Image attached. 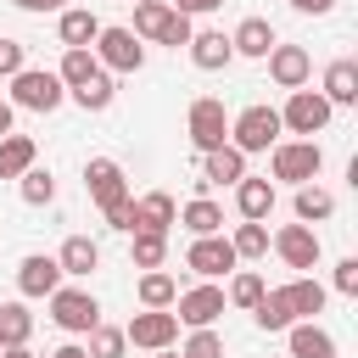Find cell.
Wrapping results in <instances>:
<instances>
[{
	"mask_svg": "<svg viewBox=\"0 0 358 358\" xmlns=\"http://www.w3.org/2000/svg\"><path fill=\"white\" fill-rule=\"evenodd\" d=\"M0 358H34V352H28V341H17V347H0Z\"/></svg>",
	"mask_w": 358,
	"mask_h": 358,
	"instance_id": "cell-49",
	"label": "cell"
},
{
	"mask_svg": "<svg viewBox=\"0 0 358 358\" xmlns=\"http://www.w3.org/2000/svg\"><path fill=\"white\" fill-rule=\"evenodd\" d=\"M22 67H28V45L0 34V78H11V73H22Z\"/></svg>",
	"mask_w": 358,
	"mask_h": 358,
	"instance_id": "cell-40",
	"label": "cell"
},
{
	"mask_svg": "<svg viewBox=\"0 0 358 358\" xmlns=\"http://www.w3.org/2000/svg\"><path fill=\"white\" fill-rule=\"evenodd\" d=\"M95 34H101V17H95L90 6H62V11H56V39H62V50H67V45H95Z\"/></svg>",
	"mask_w": 358,
	"mask_h": 358,
	"instance_id": "cell-21",
	"label": "cell"
},
{
	"mask_svg": "<svg viewBox=\"0 0 358 358\" xmlns=\"http://www.w3.org/2000/svg\"><path fill=\"white\" fill-rule=\"evenodd\" d=\"M123 336H129V347L162 352V347H173V341H179V319H173L168 308H145V313H134V319L123 324Z\"/></svg>",
	"mask_w": 358,
	"mask_h": 358,
	"instance_id": "cell-9",
	"label": "cell"
},
{
	"mask_svg": "<svg viewBox=\"0 0 358 358\" xmlns=\"http://www.w3.org/2000/svg\"><path fill=\"white\" fill-rule=\"evenodd\" d=\"M285 347H291V358H336V336L313 319H296L285 330Z\"/></svg>",
	"mask_w": 358,
	"mask_h": 358,
	"instance_id": "cell-20",
	"label": "cell"
},
{
	"mask_svg": "<svg viewBox=\"0 0 358 358\" xmlns=\"http://www.w3.org/2000/svg\"><path fill=\"white\" fill-rule=\"evenodd\" d=\"M106 224H112L117 235H134V196H123V201H112V207H106Z\"/></svg>",
	"mask_w": 358,
	"mask_h": 358,
	"instance_id": "cell-41",
	"label": "cell"
},
{
	"mask_svg": "<svg viewBox=\"0 0 358 358\" xmlns=\"http://www.w3.org/2000/svg\"><path fill=\"white\" fill-rule=\"evenodd\" d=\"M67 101V84L50 73V67H22V73H11V106H22V112H56Z\"/></svg>",
	"mask_w": 358,
	"mask_h": 358,
	"instance_id": "cell-3",
	"label": "cell"
},
{
	"mask_svg": "<svg viewBox=\"0 0 358 358\" xmlns=\"http://www.w3.org/2000/svg\"><path fill=\"white\" fill-rule=\"evenodd\" d=\"M84 190H90V201L106 213L112 201H123V196H129V173H123L112 157H90V162H84Z\"/></svg>",
	"mask_w": 358,
	"mask_h": 358,
	"instance_id": "cell-11",
	"label": "cell"
},
{
	"mask_svg": "<svg viewBox=\"0 0 358 358\" xmlns=\"http://www.w3.org/2000/svg\"><path fill=\"white\" fill-rule=\"evenodd\" d=\"M252 319H257V330H268V336H285V330L296 324V308H291V291H285V285H274V291H263V296H257V308H252Z\"/></svg>",
	"mask_w": 358,
	"mask_h": 358,
	"instance_id": "cell-19",
	"label": "cell"
},
{
	"mask_svg": "<svg viewBox=\"0 0 358 358\" xmlns=\"http://www.w3.org/2000/svg\"><path fill=\"white\" fill-rule=\"evenodd\" d=\"M291 6H296L302 17H330V11H336V0H291Z\"/></svg>",
	"mask_w": 358,
	"mask_h": 358,
	"instance_id": "cell-45",
	"label": "cell"
},
{
	"mask_svg": "<svg viewBox=\"0 0 358 358\" xmlns=\"http://www.w3.org/2000/svg\"><path fill=\"white\" fill-rule=\"evenodd\" d=\"M173 224H185L190 235H224V207L213 201V196H196V201H185L179 207V218Z\"/></svg>",
	"mask_w": 358,
	"mask_h": 358,
	"instance_id": "cell-26",
	"label": "cell"
},
{
	"mask_svg": "<svg viewBox=\"0 0 358 358\" xmlns=\"http://www.w3.org/2000/svg\"><path fill=\"white\" fill-rule=\"evenodd\" d=\"M34 336V313L28 302H0V347H17Z\"/></svg>",
	"mask_w": 358,
	"mask_h": 358,
	"instance_id": "cell-36",
	"label": "cell"
},
{
	"mask_svg": "<svg viewBox=\"0 0 358 358\" xmlns=\"http://www.w3.org/2000/svg\"><path fill=\"white\" fill-rule=\"evenodd\" d=\"M34 162H39V145H34L28 134H17V129L0 134V179H17V173L34 168Z\"/></svg>",
	"mask_w": 358,
	"mask_h": 358,
	"instance_id": "cell-27",
	"label": "cell"
},
{
	"mask_svg": "<svg viewBox=\"0 0 358 358\" xmlns=\"http://www.w3.org/2000/svg\"><path fill=\"white\" fill-rule=\"evenodd\" d=\"M129 6H134V0H129Z\"/></svg>",
	"mask_w": 358,
	"mask_h": 358,
	"instance_id": "cell-51",
	"label": "cell"
},
{
	"mask_svg": "<svg viewBox=\"0 0 358 358\" xmlns=\"http://www.w3.org/2000/svg\"><path fill=\"white\" fill-rule=\"evenodd\" d=\"M17 196H22L28 207H50V201H56V179H50V168H39V162L22 168V173H17Z\"/></svg>",
	"mask_w": 358,
	"mask_h": 358,
	"instance_id": "cell-33",
	"label": "cell"
},
{
	"mask_svg": "<svg viewBox=\"0 0 358 358\" xmlns=\"http://www.w3.org/2000/svg\"><path fill=\"white\" fill-rule=\"evenodd\" d=\"M229 246H235V257H241V263L268 257V224H263V218H241V224H235V235H229Z\"/></svg>",
	"mask_w": 358,
	"mask_h": 358,
	"instance_id": "cell-30",
	"label": "cell"
},
{
	"mask_svg": "<svg viewBox=\"0 0 358 358\" xmlns=\"http://www.w3.org/2000/svg\"><path fill=\"white\" fill-rule=\"evenodd\" d=\"M56 263H62V274H67V280H90V274L101 268V246H95L90 235H67V241H62V252H56Z\"/></svg>",
	"mask_w": 358,
	"mask_h": 358,
	"instance_id": "cell-22",
	"label": "cell"
},
{
	"mask_svg": "<svg viewBox=\"0 0 358 358\" xmlns=\"http://www.w3.org/2000/svg\"><path fill=\"white\" fill-rule=\"evenodd\" d=\"M229 45H235V56H257V62H263V56L280 45V34H274L268 17H241L235 34H229Z\"/></svg>",
	"mask_w": 358,
	"mask_h": 358,
	"instance_id": "cell-17",
	"label": "cell"
},
{
	"mask_svg": "<svg viewBox=\"0 0 358 358\" xmlns=\"http://www.w3.org/2000/svg\"><path fill=\"white\" fill-rule=\"evenodd\" d=\"M235 190V213L241 218H263L268 224V213H274V179H241V185H229Z\"/></svg>",
	"mask_w": 358,
	"mask_h": 358,
	"instance_id": "cell-23",
	"label": "cell"
},
{
	"mask_svg": "<svg viewBox=\"0 0 358 358\" xmlns=\"http://www.w3.org/2000/svg\"><path fill=\"white\" fill-rule=\"evenodd\" d=\"M11 6H17V11H39V17H45V11H62L67 0H11Z\"/></svg>",
	"mask_w": 358,
	"mask_h": 358,
	"instance_id": "cell-46",
	"label": "cell"
},
{
	"mask_svg": "<svg viewBox=\"0 0 358 358\" xmlns=\"http://www.w3.org/2000/svg\"><path fill=\"white\" fill-rule=\"evenodd\" d=\"M173 218H179V201H173L168 190H145V196H134V229H157V235H168Z\"/></svg>",
	"mask_w": 358,
	"mask_h": 358,
	"instance_id": "cell-18",
	"label": "cell"
},
{
	"mask_svg": "<svg viewBox=\"0 0 358 358\" xmlns=\"http://www.w3.org/2000/svg\"><path fill=\"white\" fill-rule=\"evenodd\" d=\"M330 106H358V62H330L324 67V90H319Z\"/></svg>",
	"mask_w": 358,
	"mask_h": 358,
	"instance_id": "cell-24",
	"label": "cell"
},
{
	"mask_svg": "<svg viewBox=\"0 0 358 358\" xmlns=\"http://www.w3.org/2000/svg\"><path fill=\"white\" fill-rule=\"evenodd\" d=\"M129 263H134V268H162V263H168V235L134 229V235H129Z\"/></svg>",
	"mask_w": 358,
	"mask_h": 358,
	"instance_id": "cell-31",
	"label": "cell"
},
{
	"mask_svg": "<svg viewBox=\"0 0 358 358\" xmlns=\"http://www.w3.org/2000/svg\"><path fill=\"white\" fill-rule=\"evenodd\" d=\"M330 117H336V106L319 95V90H291L285 95V106H280V129H291L296 140H313V134H324L330 129Z\"/></svg>",
	"mask_w": 358,
	"mask_h": 358,
	"instance_id": "cell-1",
	"label": "cell"
},
{
	"mask_svg": "<svg viewBox=\"0 0 358 358\" xmlns=\"http://www.w3.org/2000/svg\"><path fill=\"white\" fill-rule=\"evenodd\" d=\"M190 34H196V28H190V17H179V11H173V22H168V34H162L157 45H168V50H179V45H190Z\"/></svg>",
	"mask_w": 358,
	"mask_h": 358,
	"instance_id": "cell-43",
	"label": "cell"
},
{
	"mask_svg": "<svg viewBox=\"0 0 358 358\" xmlns=\"http://www.w3.org/2000/svg\"><path fill=\"white\" fill-rule=\"evenodd\" d=\"M84 352H90V358H123V352H129V336H123L117 324H95Z\"/></svg>",
	"mask_w": 358,
	"mask_h": 358,
	"instance_id": "cell-38",
	"label": "cell"
},
{
	"mask_svg": "<svg viewBox=\"0 0 358 358\" xmlns=\"http://www.w3.org/2000/svg\"><path fill=\"white\" fill-rule=\"evenodd\" d=\"M330 285H336L341 296H358V257H341L336 274H330Z\"/></svg>",
	"mask_w": 358,
	"mask_h": 358,
	"instance_id": "cell-42",
	"label": "cell"
},
{
	"mask_svg": "<svg viewBox=\"0 0 358 358\" xmlns=\"http://www.w3.org/2000/svg\"><path fill=\"white\" fill-rule=\"evenodd\" d=\"M319 168H324L319 140H274L268 145V173L285 185H308V179H319Z\"/></svg>",
	"mask_w": 358,
	"mask_h": 358,
	"instance_id": "cell-2",
	"label": "cell"
},
{
	"mask_svg": "<svg viewBox=\"0 0 358 358\" xmlns=\"http://www.w3.org/2000/svg\"><path fill=\"white\" fill-rule=\"evenodd\" d=\"M263 291H268V285H263V274H252V268H241V274L229 280V291H224V302H229V308H246V313H252Z\"/></svg>",
	"mask_w": 358,
	"mask_h": 358,
	"instance_id": "cell-37",
	"label": "cell"
},
{
	"mask_svg": "<svg viewBox=\"0 0 358 358\" xmlns=\"http://www.w3.org/2000/svg\"><path fill=\"white\" fill-rule=\"evenodd\" d=\"M285 291H291V308H296V319H313V313H324V285L313 280V274H296V280H285Z\"/></svg>",
	"mask_w": 358,
	"mask_h": 358,
	"instance_id": "cell-35",
	"label": "cell"
},
{
	"mask_svg": "<svg viewBox=\"0 0 358 358\" xmlns=\"http://www.w3.org/2000/svg\"><path fill=\"white\" fill-rule=\"evenodd\" d=\"M168 22H173V6L168 0H134V39H162L168 34Z\"/></svg>",
	"mask_w": 358,
	"mask_h": 358,
	"instance_id": "cell-28",
	"label": "cell"
},
{
	"mask_svg": "<svg viewBox=\"0 0 358 358\" xmlns=\"http://www.w3.org/2000/svg\"><path fill=\"white\" fill-rule=\"evenodd\" d=\"M224 308H229V302H224V291H218V285H190V291H179V296H173V319H179V324H190V330L213 324Z\"/></svg>",
	"mask_w": 358,
	"mask_h": 358,
	"instance_id": "cell-12",
	"label": "cell"
},
{
	"mask_svg": "<svg viewBox=\"0 0 358 358\" xmlns=\"http://www.w3.org/2000/svg\"><path fill=\"white\" fill-rule=\"evenodd\" d=\"M95 73H101V62H95V50H90V45H67V50H62L56 78H62L67 90H78V84H84V78H95Z\"/></svg>",
	"mask_w": 358,
	"mask_h": 358,
	"instance_id": "cell-29",
	"label": "cell"
},
{
	"mask_svg": "<svg viewBox=\"0 0 358 358\" xmlns=\"http://www.w3.org/2000/svg\"><path fill=\"white\" fill-rule=\"evenodd\" d=\"M190 62L201 67V73H224L229 62H235V45H229V34H218V28H201V34H190Z\"/></svg>",
	"mask_w": 358,
	"mask_h": 358,
	"instance_id": "cell-16",
	"label": "cell"
},
{
	"mask_svg": "<svg viewBox=\"0 0 358 358\" xmlns=\"http://www.w3.org/2000/svg\"><path fill=\"white\" fill-rule=\"evenodd\" d=\"M95 62L106 67V73H140L145 67V39H134V28H106L101 22V34H95Z\"/></svg>",
	"mask_w": 358,
	"mask_h": 358,
	"instance_id": "cell-6",
	"label": "cell"
},
{
	"mask_svg": "<svg viewBox=\"0 0 358 358\" xmlns=\"http://www.w3.org/2000/svg\"><path fill=\"white\" fill-rule=\"evenodd\" d=\"M11 123H17V106H11V101H0V134H11Z\"/></svg>",
	"mask_w": 358,
	"mask_h": 358,
	"instance_id": "cell-47",
	"label": "cell"
},
{
	"mask_svg": "<svg viewBox=\"0 0 358 358\" xmlns=\"http://www.w3.org/2000/svg\"><path fill=\"white\" fill-rule=\"evenodd\" d=\"M268 246L280 252V263H285V268H313V263L324 257V246H319L313 224H280V229L268 235Z\"/></svg>",
	"mask_w": 358,
	"mask_h": 358,
	"instance_id": "cell-8",
	"label": "cell"
},
{
	"mask_svg": "<svg viewBox=\"0 0 358 358\" xmlns=\"http://www.w3.org/2000/svg\"><path fill=\"white\" fill-rule=\"evenodd\" d=\"M241 179H246V151H235L229 140L201 151V179L196 185H241Z\"/></svg>",
	"mask_w": 358,
	"mask_h": 358,
	"instance_id": "cell-15",
	"label": "cell"
},
{
	"mask_svg": "<svg viewBox=\"0 0 358 358\" xmlns=\"http://www.w3.org/2000/svg\"><path fill=\"white\" fill-rule=\"evenodd\" d=\"M280 134H285V129H280V112H274V106H263V101L229 117V145H235V151H246V157L268 151Z\"/></svg>",
	"mask_w": 358,
	"mask_h": 358,
	"instance_id": "cell-4",
	"label": "cell"
},
{
	"mask_svg": "<svg viewBox=\"0 0 358 358\" xmlns=\"http://www.w3.org/2000/svg\"><path fill=\"white\" fill-rule=\"evenodd\" d=\"M45 302H50L56 330H67V336H90V330L101 324V302H95L84 285H56Z\"/></svg>",
	"mask_w": 358,
	"mask_h": 358,
	"instance_id": "cell-5",
	"label": "cell"
},
{
	"mask_svg": "<svg viewBox=\"0 0 358 358\" xmlns=\"http://www.w3.org/2000/svg\"><path fill=\"white\" fill-rule=\"evenodd\" d=\"M185 129H190V145H196V151L224 145V140H229V112H224V101H218V95H196L190 112H185Z\"/></svg>",
	"mask_w": 358,
	"mask_h": 358,
	"instance_id": "cell-7",
	"label": "cell"
},
{
	"mask_svg": "<svg viewBox=\"0 0 358 358\" xmlns=\"http://www.w3.org/2000/svg\"><path fill=\"white\" fill-rule=\"evenodd\" d=\"M296 224H324V218H336V196L319 185V179H308V185H296Z\"/></svg>",
	"mask_w": 358,
	"mask_h": 358,
	"instance_id": "cell-25",
	"label": "cell"
},
{
	"mask_svg": "<svg viewBox=\"0 0 358 358\" xmlns=\"http://www.w3.org/2000/svg\"><path fill=\"white\" fill-rule=\"evenodd\" d=\"M67 95H73V101H78L84 112H106V106L117 101V84H112V73L101 67L95 78H84V84H78V90H67Z\"/></svg>",
	"mask_w": 358,
	"mask_h": 358,
	"instance_id": "cell-32",
	"label": "cell"
},
{
	"mask_svg": "<svg viewBox=\"0 0 358 358\" xmlns=\"http://www.w3.org/2000/svg\"><path fill=\"white\" fill-rule=\"evenodd\" d=\"M157 358H179V352H173V347H162V352H157Z\"/></svg>",
	"mask_w": 358,
	"mask_h": 358,
	"instance_id": "cell-50",
	"label": "cell"
},
{
	"mask_svg": "<svg viewBox=\"0 0 358 358\" xmlns=\"http://www.w3.org/2000/svg\"><path fill=\"white\" fill-rule=\"evenodd\" d=\"M62 280H67V274H62V263H56V257H45V252H28V257L17 263V291H22V296H50Z\"/></svg>",
	"mask_w": 358,
	"mask_h": 358,
	"instance_id": "cell-14",
	"label": "cell"
},
{
	"mask_svg": "<svg viewBox=\"0 0 358 358\" xmlns=\"http://www.w3.org/2000/svg\"><path fill=\"white\" fill-rule=\"evenodd\" d=\"M50 358H90V352H84V347H78V341H62V347H56V352H50Z\"/></svg>",
	"mask_w": 358,
	"mask_h": 358,
	"instance_id": "cell-48",
	"label": "cell"
},
{
	"mask_svg": "<svg viewBox=\"0 0 358 358\" xmlns=\"http://www.w3.org/2000/svg\"><path fill=\"white\" fill-rule=\"evenodd\" d=\"M134 296H140V308H173L179 285H173V274H162V268H145V274H140V285H134Z\"/></svg>",
	"mask_w": 358,
	"mask_h": 358,
	"instance_id": "cell-34",
	"label": "cell"
},
{
	"mask_svg": "<svg viewBox=\"0 0 358 358\" xmlns=\"http://www.w3.org/2000/svg\"><path fill=\"white\" fill-rule=\"evenodd\" d=\"M179 358H224V336L213 324H201V330H190V341L179 347Z\"/></svg>",
	"mask_w": 358,
	"mask_h": 358,
	"instance_id": "cell-39",
	"label": "cell"
},
{
	"mask_svg": "<svg viewBox=\"0 0 358 358\" xmlns=\"http://www.w3.org/2000/svg\"><path fill=\"white\" fill-rule=\"evenodd\" d=\"M168 6H173L179 17H207V11H218L224 0H168Z\"/></svg>",
	"mask_w": 358,
	"mask_h": 358,
	"instance_id": "cell-44",
	"label": "cell"
},
{
	"mask_svg": "<svg viewBox=\"0 0 358 358\" xmlns=\"http://www.w3.org/2000/svg\"><path fill=\"white\" fill-rule=\"evenodd\" d=\"M241 257H235V246H229V235H196L190 241V252H185V268L190 274H201V280H218V274H229Z\"/></svg>",
	"mask_w": 358,
	"mask_h": 358,
	"instance_id": "cell-10",
	"label": "cell"
},
{
	"mask_svg": "<svg viewBox=\"0 0 358 358\" xmlns=\"http://www.w3.org/2000/svg\"><path fill=\"white\" fill-rule=\"evenodd\" d=\"M263 62H268V78H274L280 90H302V84L313 78V56H308L302 45H274Z\"/></svg>",
	"mask_w": 358,
	"mask_h": 358,
	"instance_id": "cell-13",
	"label": "cell"
}]
</instances>
